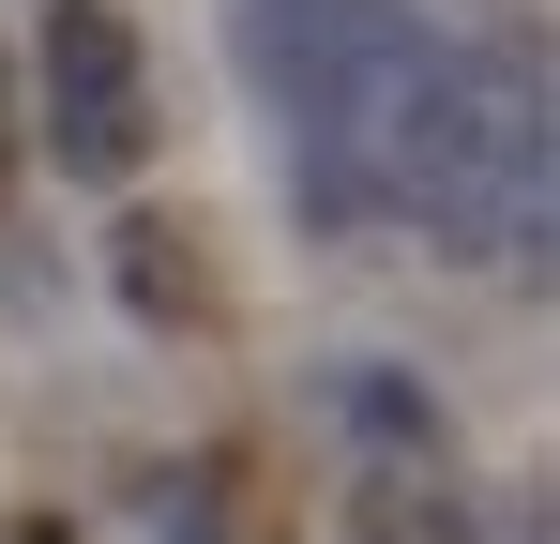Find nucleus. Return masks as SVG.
<instances>
[{"instance_id": "nucleus-3", "label": "nucleus", "mask_w": 560, "mask_h": 544, "mask_svg": "<svg viewBox=\"0 0 560 544\" xmlns=\"http://www.w3.org/2000/svg\"><path fill=\"white\" fill-rule=\"evenodd\" d=\"M46 152H61L77 181H137V167H152V106H137V91H92V106L46 121Z\"/></svg>"}, {"instance_id": "nucleus-6", "label": "nucleus", "mask_w": 560, "mask_h": 544, "mask_svg": "<svg viewBox=\"0 0 560 544\" xmlns=\"http://www.w3.org/2000/svg\"><path fill=\"white\" fill-rule=\"evenodd\" d=\"M0 76H15V61H0Z\"/></svg>"}, {"instance_id": "nucleus-5", "label": "nucleus", "mask_w": 560, "mask_h": 544, "mask_svg": "<svg viewBox=\"0 0 560 544\" xmlns=\"http://www.w3.org/2000/svg\"><path fill=\"white\" fill-rule=\"evenodd\" d=\"M15 544H77V530H61V515H31V530H15Z\"/></svg>"}, {"instance_id": "nucleus-1", "label": "nucleus", "mask_w": 560, "mask_h": 544, "mask_svg": "<svg viewBox=\"0 0 560 544\" xmlns=\"http://www.w3.org/2000/svg\"><path fill=\"white\" fill-rule=\"evenodd\" d=\"M106 287H121L152 333H212V318H228V272H212V227H197V212H121V227H106Z\"/></svg>"}, {"instance_id": "nucleus-4", "label": "nucleus", "mask_w": 560, "mask_h": 544, "mask_svg": "<svg viewBox=\"0 0 560 544\" xmlns=\"http://www.w3.org/2000/svg\"><path fill=\"white\" fill-rule=\"evenodd\" d=\"M334 409H349V424H364V439H440V409H424V393H409V378H378V363H349V378H334Z\"/></svg>"}, {"instance_id": "nucleus-2", "label": "nucleus", "mask_w": 560, "mask_h": 544, "mask_svg": "<svg viewBox=\"0 0 560 544\" xmlns=\"http://www.w3.org/2000/svg\"><path fill=\"white\" fill-rule=\"evenodd\" d=\"M46 76H61V106L137 91V31H121V0H61V15H46Z\"/></svg>"}]
</instances>
